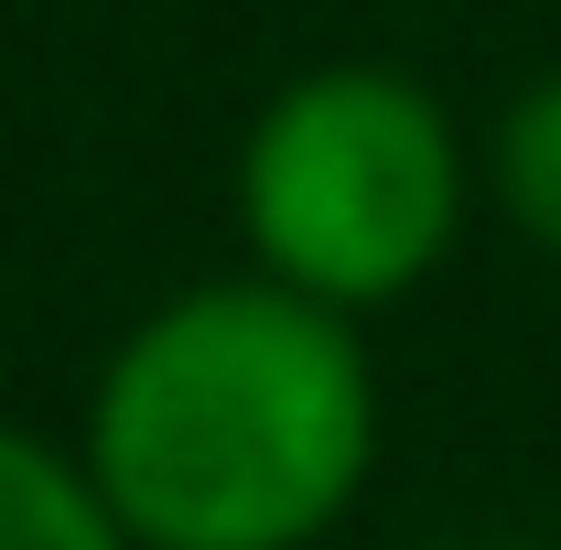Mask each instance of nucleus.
I'll use <instances>...</instances> for the list:
<instances>
[{
  "mask_svg": "<svg viewBox=\"0 0 561 550\" xmlns=\"http://www.w3.org/2000/svg\"><path fill=\"white\" fill-rule=\"evenodd\" d=\"M76 465L140 550H313L378 465L367 335L271 271L195 280L108 345Z\"/></svg>",
  "mask_w": 561,
  "mask_h": 550,
  "instance_id": "1",
  "label": "nucleus"
},
{
  "mask_svg": "<svg viewBox=\"0 0 561 550\" xmlns=\"http://www.w3.org/2000/svg\"><path fill=\"white\" fill-rule=\"evenodd\" d=\"M465 130L400 66L291 76L238 140V227L249 271L302 302L378 313L454 260L465 238Z\"/></svg>",
  "mask_w": 561,
  "mask_h": 550,
  "instance_id": "2",
  "label": "nucleus"
},
{
  "mask_svg": "<svg viewBox=\"0 0 561 550\" xmlns=\"http://www.w3.org/2000/svg\"><path fill=\"white\" fill-rule=\"evenodd\" d=\"M0 550H140V540L108 518V496L87 485L76 454L0 421Z\"/></svg>",
  "mask_w": 561,
  "mask_h": 550,
  "instance_id": "3",
  "label": "nucleus"
},
{
  "mask_svg": "<svg viewBox=\"0 0 561 550\" xmlns=\"http://www.w3.org/2000/svg\"><path fill=\"white\" fill-rule=\"evenodd\" d=\"M486 173H496L507 227L561 260V66L529 76V87L507 98V119H496V140H486Z\"/></svg>",
  "mask_w": 561,
  "mask_h": 550,
  "instance_id": "4",
  "label": "nucleus"
}]
</instances>
